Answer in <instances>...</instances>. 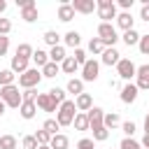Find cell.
<instances>
[{"label": "cell", "instance_id": "1", "mask_svg": "<svg viewBox=\"0 0 149 149\" xmlns=\"http://www.w3.org/2000/svg\"><path fill=\"white\" fill-rule=\"evenodd\" d=\"M0 100L5 102V107H12V109H19L21 102H23V98H21L16 84H12V86H2V88H0Z\"/></svg>", "mask_w": 149, "mask_h": 149}, {"label": "cell", "instance_id": "2", "mask_svg": "<svg viewBox=\"0 0 149 149\" xmlns=\"http://www.w3.org/2000/svg\"><path fill=\"white\" fill-rule=\"evenodd\" d=\"M74 114H77L74 100H65L63 105H58V109H56V121H58V126H61V128H63V126H72Z\"/></svg>", "mask_w": 149, "mask_h": 149}, {"label": "cell", "instance_id": "3", "mask_svg": "<svg viewBox=\"0 0 149 149\" xmlns=\"http://www.w3.org/2000/svg\"><path fill=\"white\" fill-rule=\"evenodd\" d=\"M95 12H98V19H102L100 23H112V19H116V2L95 0Z\"/></svg>", "mask_w": 149, "mask_h": 149}, {"label": "cell", "instance_id": "4", "mask_svg": "<svg viewBox=\"0 0 149 149\" xmlns=\"http://www.w3.org/2000/svg\"><path fill=\"white\" fill-rule=\"evenodd\" d=\"M98 40L105 44V49H109V47H114L116 42H119V35H116V28L112 26V23H100L98 26Z\"/></svg>", "mask_w": 149, "mask_h": 149}, {"label": "cell", "instance_id": "5", "mask_svg": "<svg viewBox=\"0 0 149 149\" xmlns=\"http://www.w3.org/2000/svg\"><path fill=\"white\" fill-rule=\"evenodd\" d=\"M42 81V72L37 68H28L23 74H19V86L26 91V88H35L37 84Z\"/></svg>", "mask_w": 149, "mask_h": 149}, {"label": "cell", "instance_id": "6", "mask_svg": "<svg viewBox=\"0 0 149 149\" xmlns=\"http://www.w3.org/2000/svg\"><path fill=\"white\" fill-rule=\"evenodd\" d=\"M135 70H137V65H135L130 58H121V61L116 63V74H119L121 79H126V81H130V79L135 77Z\"/></svg>", "mask_w": 149, "mask_h": 149}, {"label": "cell", "instance_id": "7", "mask_svg": "<svg viewBox=\"0 0 149 149\" xmlns=\"http://www.w3.org/2000/svg\"><path fill=\"white\" fill-rule=\"evenodd\" d=\"M98 72H100V63L95 58H88L81 65V81H95L98 79Z\"/></svg>", "mask_w": 149, "mask_h": 149}, {"label": "cell", "instance_id": "8", "mask_svg": "<svg viewBox=\"0 0 149 149\" xmlns=\"http://www.w3.org/2000/svg\"><path fill=\"white\" fill-rule=\"evenodd\" d=\"M135 79H137L135 81L137 91H149V63H144L135 70Z\"/></svg>", "mask_w": 149, "mask_h": 149}, {"label": "cell", "instance_id": "9", "mask_svg": "<svg viewBox=\"0 0 149 149\" xmlns=\"http://www.w3.org/2000/svg\"><path fill=\"white\" fill-rule=\"evenodd\" d=\"M74 14H93L95 12V0H72L70 2Z\"/></svg>", "mask_w": 149, "mask_h": 149}, {"label": "cell", "instance_id": "10", "mask_svg": "<svg viewBox=\"0 0 149 149\" xmlns=\"http://www.w3.org/2000/svg\"><path fill=\"white\" fill-rule=\"evenodd\" d=\"M119 61H121V54H119L114 47H109V49H105V51L100 54V63H102V65H109V68H112V65H116Z\"/></svg>", "mask_w": 149, "mask_h": 149}, {"label": "cell", "instance_id": "11", "mask_svg": "<svg viewBox=\"0 0 149 149\" xmlns=\"http://www.w3.org/2000/svg\"><path fill=\"white\" fill-rule=\"evenodd\" d=\"M35 105H37L42 112H56V109H58V105L51 100V95H49V93H40V95H37V100H35Z\"/></svg>", "mask_w": 149, "mask_h": 149}, {"label": "cell", "instance_id": "12", "mask_svg": "<svg viewBox=\"0 0 149 149\" xmlns=\"http://www.w3.org/2000/svg\"><path fill=\"white\" fill-rule=\"evenodd\" d=\"M86 119H88V126H91V128H93V126H102V119H105V109L93 105V107L86 112Z\"/></svg>", "mask_w": 149, "mask_h": 149}, {"label": "cell", "instance_id": "13", "mask_svg": "<svg viewBox=\"0 0 149 149\" xmlns=\"http://www.w3.org/2000/svg\"><path fill=\"white\" fill-rule=\"evenodd\" d=\"M28 68H30V61H28V58H21V56H12V65H9V70H12L14 74H23Z\"/></svg>", "mask_w": 149, "mask_h": 149}, {"label": "cell", "instance_id": "14", "mask_svg": "<svg viewBox=\"0 0 149 149\" xmlns=\"http://www.w3.org/2000/svg\"><path fill=\"white\" fill-rule=\"evenodd\" d=\"M137 93H140V91H137V86L128 81V84H126V86L121 88V102H126V105H130V102H135V98H137Z\"/></svg>", "mask_w": 149, "mask_h": 149}, {"label": "cell", "instance_id": "15", "mask_svg": "<svg viewBox=\"0 0 149 149\" xmlns=\"http://www.w3.org/2000/svg\"><path fill=\"white\" fill-rule=\"evenodd\" d=\"M19 114H21V119L30 121V119H35V114H37V105L30 102V100H23L21 107H19Z\"/></svg>", "mask_w": 149, "mask_h": 149}, {"label": "cell", "instance_id": "16", "mask_svg": "<svg viewBox=\"0 0 149 149\" xmlns=\"http://www.w3.org/2000/svg\"><path fill=\"white\" fill-rule=\"evenodd\" d=\"M116 26L126 33V30H133V26H135V19L130 16V12H121V14H116Z\"/></svg>", "mask_w": 149, "mask_h": 149}, {"label": "cell", "instance_id": "17", "mask_svg": "<svg viewBox=\"0 0 149 149\" xmlns=\"http://www.w3.org/2000/svg\"><path fill=\"white\" fill-rule=\"evenodd\" d=\"M74 107H77V112H88L91 107H93V98L88 95V93H81V95H77L74 98Z\"/></svg>", "mask_w": 149, "mask_h": 149}, {"label": "cell", "instance_id": "18", "mask_svg": "<svg viewBox=\"0 0 149 149\" xmlns=\"http://www.w3.org/2000/svg\"><path fill=\"white\" fill-rule=\"evenodd\" d=\"M58 19H61L63 23H68V21L74 19V9H72L70 2H61V5H58Z\"/></svg>", "mask_w": 149, "mask_h": 149}, {"label": "cell", "instance_id": "19", "mask_svg": "<svg viewBox=\"0 0 149 149\" xmlns=\"http://www.w3.org/2000/svg\"><path fill=\"white\" fill-rule=\"evenodd\" d=\"M65 58H68V54H65V47H63V44L49 49V61H51V63H58V65H61Z\"/></svg>", "mask_w": 149, "mask_h": 149}, {"label": "cell", "instance_id": "20", "mask_svg": "<svg viewBox=\"0 0 149 149\" xmlns=\"http://www.w3.org/2000/svg\"><path fill=\"white\" fill-rule=\"evenodd\" d=\"M65 93H72L74 98H77V95H81V93H84V81H81V79H77V77H72V79L68 81V86H65Z\"/></svg>", "mask_w": 149, "mask_h": 149}, {"label": "cell", "instance_id": "21", "mask_svg": "<svg viewBox=\"0 0 149 149\" xmlns=\"http://www.w3.org/2000/svg\"><path fill=\"white\" fill-rule=\"evenodd\" d=\"M35 65H37V70H42L47 63H49V51H42V49H35L33 51V58H30Z\"/></svg>", "mask_w": 149, "mask_h": 149}, {"label": "cell", "instance_id": "22", "mask_svg": "<svg viewBox=\"0 0 149 149\" xmlns=\"http://www.w3.org/2000/svg\"><path fill=\"white\" fill-rule=\"evenodd\" d=\"M102 126H105L107 130H114L116 126H121V119H119V114H116V112H105Z\"/></svg>", "mask_w": 149, "mask_h": 149}, {"label": "cell", "instance_id": "23", "mask_svg": "<svg viewBox=\"0 0 149 149\" xmlns=\"http://www.w3.org/2000/svg\"><path fill=\"white\" fill-rule=\"evenodd\" d=\"M63 42H65L68 47H72V49H79V42H81V35H79L77 30H68V33L63 35Z\"/></svg>", "mask_w": 149, "mask_h": 149}, {"label": "cell", "instance_id": "24", "mask_svg": "<svg viewBox=\"0 0 149 149\" xmlns=\"http://www.w3.org/2000/svg\"><path fill=\"white\" fill-rule=\"evenodd\" d=\"M49 147H51V149H68V147H70V140H68V135L58 133V135H54V137H51Z\"/></svg>", "mask_w": 149, "mask_h": 149}, {"label": "cell", "instance_id": "25", "mask_svg": "<svg viewBox=\"0 0 149 149\" xmlns=\"http://www.w3.org/2000/svg\"><path fill=\"white\" fill-rule=\"evenodd\" d=\"M79 70V65H77V61L72 58V56H68L63 63H61V72H65V74H74Z\"/></svg>", "mask_w": 149, "mask_h": 149}, {"label": "cell", "instance_id": "26", "mask_svg": "<svg viewBox=\"0 0 149 149\" xmlns=\"http://www.w3.org/2000/svg\"><path fill=\"white\" fill-rule=\"evenodd\" d=\"M40 72H42V79H44V77H47V79H51V77H56V74L61 72V65H58V63H51V61H49V63H47V65H44V68H42Z\"/></svg>", "mask_w": 149, "mask_h": 149}, {"label": "cell", "instance_id": "27", "mask_svg": "<svg viewBox=\"0 0 149 149\" xmlns=\"http://www.w3.org/2000/svg\"><path fill=\"white\" fill-rule=\"evenodd\" d=\"M72 126H74V130H88V128H91V126H88V119H86L84 112H77V114H74Z\"/></svg>", "mask_w": 149, "mask_h": 149}, {"label": "cell", "instance_id": "28", "mask_svg": "<svg viewBox=\"0 0 149 149\" xmlns=\"http://www.w3.org/2000/svg\"><path fill=\"white\" fill-rule=\"evenodd\" d=\"M21 19H23L26 23H35V21H37V5H35V7H23V9H21Z\"/></svg>", "mask_w": 149, "mask_h": 149}, {"label": "cell", "instance_id": "29", "mask_svg": "<svg viewBox=\"0 0 149 149\" xmlns=\"http://www.w3.org/2000/svg\"><path fill=\"white\" fill-rule=\"evenodd\" d=\"M14 79H16V74H14L9 68L0 70V88H2V86H12V84H14Z\"/></svg>", "mask_w": 149, "mask_h": 149}, {"label": "cell", "instance_id": "30", "mask_svg": "<svg viewBox=\"0 0 149 149\" xmlns=\"http://www.w3.org/2000/svg\"><path fill=\"white\" fill-rule=\"evenodd\" d=\"M33 51H35V49H33L28 42H21V44L16 47V54H14V56H21V58H28V61H30V58H33Z\"/></svg>", "mask_w": 149, "mask_h": 149}, {"label": "cell", "instance_id": "31", "mask_svg": "<svg viewBox=\"0 0 149 149\" xmlns=\"http://www.w3.org/2000/svg\"><path fill=\"white\" fill-rule=\"evenodd\" d=\"M91 130H93V142H105L109 137V130L105 126H93Z\"/></svg>", "mask_w": 149, "mask_h": 149}, {"label": "cell", "instance_id": "32", "mask_svg": "<svg viewBox=\"0 0 149 149\" xmlns=\"http://www.w3.org/2000/svg\"><path fill=\"white\" fill-rule=\"evenodd\" d=\"M121 40H123V42H126V44H128V47H135V44H137V42H140V33H137V30H135V28H133V30H126V33H123V37H121Z\"/></svg>", "mask_w": 149, "mask_h": 149}, {"label": "cell", "instance_id": "33", "mask_svg": "<svg viewBox=\"0 0 149 149\" xmlns=\"http://www.w3.org/2000/svg\"><path fill=\"white\" fill-rule=\"evenodd\" d=\"M42 40H44L49 47H58V44H61V35H58L56 30H47V33L42 35Z\"/></svg>", "mask_w": 149, "mask_h": 149}, {"label": "cell", "instance_id": "34", "mask_svg": "<svg viewBox=\"0 0 149 149\" xmlns=\"http://www.w3.org/2000/svg\"><path fill=\"white\" fill-rule=\"evenodd\" d=\"M49 95H51V100H54L56 105H63V102L68 100V98H65V95H68V93H65V88H58V86H56V88H51V91H49Z\"/></svg>", "mask_w": 149, "mask_h": 149}, {"label": "cell", "instance_id": "35", "mask_svg": "<svg viewBox=\"0 0 149 149\" xmlns=\"http://www.w3.org/2000/svg\"><path fill=\"white\" fill-rule=\"evenodd\" d=\"M16 137L14 135H0V149H16Z\"/></svg>", "mask_w": 149, "mask_h": 149}, {"label": "cell", "instance_id": "36", "mask_svg": "<svg viewBox=\"0 0 149 149\" xmlns=\"http://www.w3.org/2000/svg\"><path fill=\"white\" fill-rule=\"evenodd\" d=\"M42 128L54 137V135H58V128H61V126H58V121H56V119H47V121L42 123Z\"/></svg>", "mask_w": 149, "mask_h": 149}, {"label": "cell", "instance_id": "37", "mask_svg": "<svg viewBox=\"0 0 149 149\" xmlns=\"http://www.w3.org/2000/svg\"><path fill=\"white\" fill-rule=\"evenodd\" d=\"M119 149H142V144L135 140V137H123L119 142Z\"/></svg>", "mask_w": 149, "mask_h": 149}, {"label": "cell", "instance_id": "38", "mask_svg": "<svg viewBox=\"0 0 149 149\" xmlns=\"http://www.w3.org/2000/svg\"><path fill=\"white\" fill-rule=\"evenodd\" d=\"M88 51H91L93 56H98V54H102V51H105V44H102L98 37H93V40L88 42Z\"/></svg>", "mask_w": 149, "mask_h": 149}, {"label": "cell", "instance_id": "39", "mask_svg": "<svg viewBox=\"0 0 149 149\" xmlns=\"http://www.w3.org/2000/svg\"><path fill=\"white\" fill-rule=\"evenodd\" d=\"M35 140H37V144L42 147V144H49V142H51V135H49L44 128H40V130L35 133Z\"/></svg>", "mask_w": 149, "mask_h": 149}, {"label": "cell", "instance_id": "40", "mask_svg": "<svg viewBox=\"0 0 149 149\" xmlns=\"http://www.w3.org/2000/svg\"><path fill=\"white\" fill-rule=\"evenodd\" d=\"M21 147H23V149H37L40 144H37L35 135H23V140H21Z\"/></svg>", "mask_w": 149, "mask_h": 149}, {"label": "cell", "instance_id": "41", "mask_svg": "<svg viewBox=\"0 0 149 149\" xmlns=\"http://www.w3.org/2000/svg\"><path fill=\"white\" fill-rule=\"evenodd\" d=\"M137 49H140V54H144V56H149V35H140V42H137Z\"/></svg>", "mask_w": 149, "mask_h": 149}, {"label": "cell", "instance_id": "42", "mask_svg": "<svg viewBox=\"0 0 149 149\" xmlns=\"http://www.w3.org/2000/svg\"><path fill=\"white\" fill-rule=\"evenodd\" d=\"M72 58L77 61V65H79V68H81V65L88 61V56H86V51H84L81 47H79V49H74V56H72Z\"/></svg>", "mask_w": 149, "mask_h": 149}, {"label": "cell", "instance_id": "43", "mask_svg": "<svg viewBox=\"0 0 149 149\" xmlns=\"http://www.w3.org/2000/svg\"><path fill=\"white\" fill-rule=\"evenodd\" d=\"M121 130L126 133V137H133L137 128H135V123H133V121H123V123H121Z\"/></svg>", "mask_w": 149, "mask_h": 149}, {"label": "cell", "instance_id": "44", "mask_svg": "<svg viewBox=\"0 0 149 149\" xmlns=\"http://www.w3.org/2000/svg\"><path fill=\"white\" fill-rule=\"evenodd\" d=\"M37 95H40V93H37V88H26V91L21 93V98H23V100H30V102H35V100H37Z\"/></svg>", "mask_w": 149, "mask_h": 149}, {"label": "cell", "instance_id": "45", "mask_svg": "<svg viewBox=\"0 0 149 149\" xmlns=\"http://www.w3.org/2000/svg\"><path fill=\"white\" fill-rule=\"evenodd\" d=\"M77 149H95V142H93L91 137H81V140L77 142Z\"/></svg>", "mask_w": 149, "mask_h": 149}, {"label": "cell", "instance_id": "46", "mask_svg": "<svg viewBox=\"0 0 149 149\" xmlns=\"http://www.w3.org/2000/svg\"><path fill=\"white\" fill-rule=\"evenodd\" d=\"M9 51V37L7 35H0V58Z\"/></svg>", "mask_w": 149, "mask_h": 149}, {"label": "cell", "instance_id": "47", "mask_svg": "<svg viewBox=\"0 0 149 149\" xmlns=\"http://www.w3.org/2000/svg\"><path fill=\"white\" fill-rule=\"evenodd\" d=\"M12 30V21L9 19H0V35H9Z\"/></svg>", "mask_w": 149, "mask_h": 149}, {"label": "cell", "instance_id": "48", "mask_svg": "<svg viewBox=\"0 0 149 149\" xmlns=\"http://www.w3.org/2000/svg\"><path fill=\"white\" fill-rule=\"evenodd\" d=\"M140 19L149 23V2H142V7H140Z\"/></svg>", "mask_w": 149, "mask_h": 149}, {"label": "cell", "instance_id": "49", "mask_svg": "<svg viewBox=\"0 0 149 149\" xmlns=\"http://www.w3.org/2000/svg\"><path fill=\"white\" fill-rule=\"evenodd\" d=\"M133 2H135V0H119V7H121L123 12H128V9L133 7Z\"/></svg>", "mask_w": 149, "mask_h": 149}, {"label": "cell", "instance_id": "50", "mask_svg": "<svg viewBox=\"0 0 149 149\" xmlns=\"http://www.w3.org/2000/svg\"><path fill=\"white\" fill-rule=\"evenodd\" d=\"M16 5H19V9H23V7H35V0H16Z\"/></svg>", "mask_w": 149, "mask_h": 149}, {"label": "cell", "instance_id": "51", "mask_svg": "<svg viewBox=\"0 0 149 149\" xmlns=\"http://www.w3.org/2000/svg\"><path fill=\"white\" fill-rule=\"evenodd\" d=\"M140 144H142V147H144V149H149V135H144V137H142V142H140Z\"/></svg>", "mask_w": 149, "mask_h": 149}, {"label": "cell", "instance_id": "52", "mask_svg": "<svg viewBox=\"0 0 149 149\" xmlns=\"http://www.w3.org/2000/svg\"><path fill=\"white\" fill-rule=\"evenodd\" d=\"M144 135H149V114L144 116Z\"/></svg>", "mask_w": 149, "mask_h": 149}, {"label": "cell", "instance_id": "53", "mask_svg": "<svg viewBox=\"0 0 149 149\" xmlns=\"http://www.w3.org/2000/svg\"><path fill=\"white\" fill-rule=\"evenodd\" d=\"M5 9H7V2H5V0H0V14H2Z\"/></svg>", "mask_w": 149, "mask_h": 149}, {"label": "cell", "instance_id": "54", "mask_svg": "<svg viewBox=\"0 0 149 149\" xmlns=\"http://www.w3.org/2000/svg\"><path fill=\"white\" fill-rule=\"evenodd\" d=\"M5 109H7V107H5V102H2V100H0V116H2V114H5Z\"/></svg>", "mask_w": 149, "mask_h": 149}, {"label": "cell", "instance_id": "55", "mask_svg": "<svg viewBox=\"0 0 149 149\" xmlns=\"http://www.w3.org/2000/svg\"><path fill=\"white\" fill-rule=\"evenodd\" d=\"M37 149H51V147H49V144H42V147H37Z\"/></svg>", "mask_w": 149, "mask_h": 149}]
</instances>
